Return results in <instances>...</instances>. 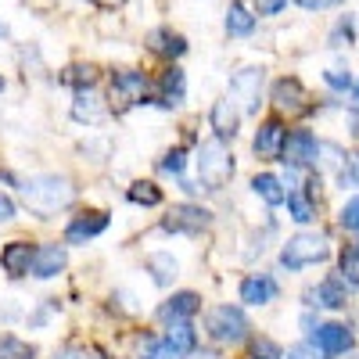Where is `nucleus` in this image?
Masks as SVG:
<instances>
[{
	"label": "nucleus",
	"mask_w": 359,
	"mask_h": 359,
	"mask_svg": "<svg viewBox=\"0 0 359 359\" xmlns=\"http://www.w3.org/2000/svg\"><path fill=\"white\" fill-rule=\"evenodd\" d=\"M22 198L29 205V212H36V216L47 219V216L62 212V208H69L76 201V187H72V180H65V176H33L22 187Z\"/></svg>",
	"instance_id": "obj_1"
},
{
	"label": "nucleus",
	"mask_w": 359,
	"mask_h": 359,
	"mask_svg": "<svg viewBox=\"0 0 359 359\" xmlns=\"http://www.w3.org/2000/svg\"><path fill=\"white\" fill-rule=\"evenodd\" d=\"M233 176V155L226 140H205L198 147V180L208 187V191H223Z\"/></svg>",
	"instance_id": "obj_2"
},
{
	"label": "nucleus",
	"mask_w": 359,
	"mask_h": 359,
	"mask_svg": "<svg viewBox=\"0 0 359 359\" xmlns=\"http://www.w3.org/2000/svg\"><path fill=\"white\" fill-rule=\"evenodd\" d=\"M327 255H331L327 237H320V233H294L291 241L284 245V252H280V266L284 269H306L313 262H323Z\"/></svg>",
	"instance_id": "obj_3"
},
{
	"label": "nucleus",
	"mask_w": 359,
	"mask_h": 359,
	"mask_svg": "<svg viewBox=\"0 0 359 359\" xmlns=\"http://www.w3.org/2000/svg\"><path fill=\"white\" fill-rule=\"evenodd\" d=\"M205 327H208V334H212L216 341H223V345H237V341L248 338V316L237 306H216L212 313H208Z\"/></svg>",
	"instance_id": "obj_4"
},
{
	"label": "nucleus",
	"mask_w": 359,
	"mask_h": 359,
	"mask_svg": "<svg viewBox=\"0 0 359 359\" xmlns=\"http://www.w3.org/2000/svg\"><path fill=\"white\" fill-rule=\"evenodd\" d=\"M144 97H147V79H144V72L123 69V72L111 76V104H115V108L144 104Z\"/></svg>",
	"instance_id": "obj_5"
},
{
	"label": "nucleus",
	"mask_w": 359,
	"mask_h": 359,
	"mask_svg": "<svg viewBox=\"0 0 359 359\" xmlns=\"http://www.w3.org/2000/svg\"><path fill=\"white\" fill-rule=\"evenodd\" d=\"M208 223H212V212L201 205H172L169 216L162 219V230L169 233H201Z\"/></svg>",
	"instance_id": "obj_6"
},
{
	"label": "nucleus",
	"mask_w": 359,
	"mask_h": 359,
	"mask_svg": "<svg viewBox=\"0 0 359 359\" xmlns=\"http://www.w3.org/2000/svg\"><path fill=\"white\" fill-rule=\"evenodd\" d=\"M316 155H320V140H316L309 130H294V133H287V140H284L280 162L291 165V169H302V165H313Z\"/></svg>",
	"instance_id": "obj_7"
},
{
	"label": "nucleus",
	"mask_w": 359,
	"mask_h": 359,
	"mask_svg": "<svg viewBox=\"0 0 359 359\" xmlns=\"http://www.w3.org/2000/svg\"><path fill=\"white\" fill-rule=\"evenodd\" d=\"M259 90H262V69H237L230 76V94L241 101L245 111H259Z\"/></svg>",
	"instance_id": "obj_8"
},
{
	"label": "nucleus",
	"mask_w": 359,
	"mask_h": 359,
	"mask_svg": "<svg viewBox=\"0 0 359 359\" xmlns=\"http://www.w3.org/2000/svg\"><path fill=\"white\" fill-rule=\"evenodd\" d=\"M273 104H277L280 111H287V115H302V111L313 108L306 86L298 83V79H277V83H273Z\"/></svg>",
	"instance_id": "obj_9"
},
{
	"label": "nucleus",
	"mask_w": 359,
	"mask_h": 359,
	"mask_svg": "<svg viewBox=\"0 0 359 359\" xmlns=\"http://www.w3.org/2000/svg\"><path fill=\"white\" fill-rule=\"evenodd\" d=\"M309 341H313L323 355H341V352L352 348V331H348L345 323H320Z\"/></svg>",
	"instance_id": "obj_10"
},
{
	"label": "nucleus",
	"mask_w": 359,
	"mask_h": 359,
	"mask_svg": "<svg viewBox=\"0 0 359 359\" xmlns=\"http://www.w3.org/2000/svg\"><path fill=\"white\" fill-rule=\"evenodd\" d=\"M33 259H36V248L29 245V241H11L4 252H0V266H4L8 277L33 273Z\"/></svg>",
	"instance_id": "obj_11"
},
{
	"label": "nucleus",
	"mask_w": 359,
	"mask_h": 359,
	"mask_svg": "<svg viewBox=\"0 0 359 359\" xmlns=\"http://www.w3.org/2000/svg\"><path fill=\"white\" fill-rule=\"evenodd\" d=\"M104 111H108V104L101 101L97 86L76 90V101H72V118H76V123H101Z\"/></svg>",
	"instance_id": "obj_12"
},
{
	"label": "nucleus",
	"mask_w": 359,
	"mask_h": 359,
	"mask_svg": "<svg viewBox=\"0 0 359 359\" xmlns=\"http://www.w3.org/2000/svg\"><path fill=\"white\" fill-rule=\"evenodd\" d=\"M104 230H108V216H104V212H83V216H76V219L69 223L65 241H69V245H86L90 237H97V233H104Z\"/></svg>",
	"instance_id": "obj_13"
},
{
	"label": "nucleus",
	"mask_w": 359,
	"mask_h": 359,
	"mask_svg": "<svg viewBox=\"0 0 359 359\" xmlns=\"http://www.w3.org/2000/svg\"><path fill=\"white\" fill-rule=\"evenodd\" d=\"M284 140H287V130L277 123V118H269V123H262L259 133H255V155L259 158H280Z\"/></svg>",
	"instance_id": "obj_14"
},
{
	"label": "nucleus",
	"mask_w": 359,
	"mask_h": 359,
	"mask_svg": "<svg viewBox=\"0 0 359 359\" xmlns=\"http://www.w3.org/2000/svg\"><path fill=\"white\" fill-rule=\"evenodd\" d=\"M198 309H201V298L194 291H180V294H172L169 302L158 309V320H165V323H187Z\"/></svg>",
	"instance_id": "obj_15"
},
{
	"label": "nucleus",
	"mask_w": 359,
	"mask_h": 359,
	"mask_svg": "<svg viewBox=\"0 0 359 359\" xmlns=\"http://www.w3.org/2000/svg\"><path fill=\"white\" fill-rule=\"evenodd\" d=\"M65 269V248L62 245H43L36 248V259H33V277L40 280H50Z\"/></svg>",
	"instance_id": "obj_16"
},
{
	"label": "nucleus",
	"mask_w": 359,
	"mask_h": 359,
	"mask_svg": "<svg viewBox=\"0 0 359 359\" xmlns=\"http://www.w3.org/2000/svg\"><path fill=\"white\" fill-rule=\"evenodd\" d=\"M277 280L273 277H266V273H259V277H248V280H241V302H248V306H266V302H273L277 298Z\"/></svg>",
	"instance_id": "obj_17"
},
{
	"label": "nucleus",
	"mask_w": 359,
	"mask_h": 359,
	"mask_svg": "<svg viewBox=\"0 0 359 359\" xmlns=\"http://www.w3.org/2000/svg\"><path fill=\"white\" fill-rule=\"evenodd\" d=\"M316 298V306H327V309H345V298H348V284L345 277H327L316 291H309Z\"/></svg>",
	"instance_id": "obj_18"
},
{
	"label": "nucleus",
	"mask_w": 359,
	"mask_h": 359,
	"mask_svg": "<svg viewBox=\"0 0 359 359\" xmlns=\"http://www.w3.org/2000/svg\"><path fill=\"white\" fill-rule=\"evenodd\" d=\"M158 104L162 108H180L184 104V72L180 69H165L158 79Z\"/></svg>",
	"instance_id": "obj_19"
},
{
	"label": "nucleus",
	"mask_w": 359,
	"mask_h": 359,
	"mask_svg": "<svg viewBox=\"0 0 359 359\" xmlns=\"http://www.w3.org/2000/svg\"><path fill=\"white\" fill-rule=\"evenodd\" d=\"M147 47L162 57H180L187 50V40L180 33H172V29H151V33H147Z\"/></svg>",
	"instance_id": "obj_20"
},
{
	"label": "nucleus",
	"mask_w": 359,
	"mask_h": 359,
	"mask_svg": "<svg viewBox=\"0 0 359 359\" xmlns=\"http://www.w3.org/2000/svg\"><path fill=\"white\" fill-rule=\"evenodd\" d=\"M208 123H212V130H216L219 140H233V133H237V108L230 101H216L212 104V115H208Z\"/></svg>",
	"instance_id": "obj_21"
},
{
	"label": "nucleus",
	"mask_w": 359,
	"mask_h": 359,
	"mask_svg": "<svg viewBox=\"0 0 359 359\" xmlns=\"http://www.w3.org/2000/svg\"><path fill=\"white\" fill-rule=\"evenodd\" d=\"M165 341H169V348H172L180 359L191 355V352L198 348V334H194V327H191V323H169Z\"/></svg>",
	"instance_id": "obj_22"
},
{
	"label": "nucleus",
	"mask_w": 359,
	"mask_h": 359,
	"mask_svg": "<svg viewBox=\"0 0 359 359\" xmlns=\"http://www.w3.org/2000/svg\"><path fill=\"white\" fill-rule=\"evenodd\" d=\"M252 191H255L266 205H284V201H287V191H284V184H280L273 172H259V176L252 180Z\"/></svg>",
	"instance_id": "obj_23"
},
{
	"label": "nucleus",
	"mask_w": 359,
	"mask_h": 359,
	"mask_svg": "<svg viewBox=\"0 0 359 359\" xmlns=\"http://www.w3.org/2000/svg\"><path fill=\"white\" fill-rule=\"evenodd\" d=\"M147 269H151V277H155V284H158V287H169V284L176 280V273H180L176 259H172V255H165V252L147 255Z\"/></svg>",
	"instance_id": "obj_24"
},
{
	"label": "nucleus",
	"mask_w": 359,
	"mask_h": 359,
	"mask_svg": "<svg viewBox=\"0 0 359 359\" xmlns=\"http://www.w3.org/2000/svg\"><path fill=\"white\" fill-rule=\"evenodd\" d=\"M287 212H291L294 223H309V219L316 216L313 194H306V191H291V194H287Z\"/></svg>",
	"instance_id": "obj_25"
},
{
	"label": "nucleus",
	"mask_w": 359,
	"mask_h": 359,
	"mask_svg": "<svg viewBox=\"0 0 359 359\" xmlns=\"http://www.w3.org/2000/svg\"><path fill=\"white\" fill-rule=\"evenodd\" d=\"M252 29H255V15H252L248 8L233 4V8L226 11V33H230V36H248Z\"/></svg>",
	"instance_id": "obj_26"
},
{
	"label": "nucleus",
	"mask_w": 359,
	"mask_h": 359,
	"mask_svg": "<svg viewBox=\"0 0 359 359\" xmlns=\"http://www.w3.org/2000/svg\"><path fill=\"white\" fill-rule=\"evenodd\" d=\"M126 198H130L133 205H144V208H155V205H162V191L151 184V180H137V184L126 191Z\"/></svg>",
	"instance_id": "obj_27"
},
{
	"label": "nucleus",
	"mask_w": 359,
	"mask_h": 359,
	"mask_svg": "<svg viewBox=\"0 0 359 359\" xmlns=\"http://www.w3.org/2000/svg\"><path fill=\"white\" fill-rule=\"evenodd\" d=\"M62 79L72 83L76 90H83V86H94V83H97V69H94V65H72Z\"/></svg>",
	"instance_id": "obj_28"
},
{
	"label": "nucleus",
	"mask_w": 359,
	"mask_h": 359,
	"mask_svg": "<svg viewBox=\"0 0 359 359\" xmlns=\"http://www.w3.org/2000/svg\"><path fill=\"white\" fill-rule=\"evenodd\" d=\"M0 359H33V348L18 338H0Z\"/></svg>",
	"instance_id": "obj_29"
},
{
	"label": "nucleus",
	"mask_w": 359,
	"mask_h": 359,
	"mask_svg": "<svg viewBox=\"0 0 359 359\" xmlns=\"http://www.w3.org/2000/svg\"><path fill=\"white\" fill-rule=\"evenodd\" d=\"M252 359H284L280 345L277 341H269V338H255L252 341Z\"/></svg>",
	"instance_id": "obj_30"
},
{
	"label": "nucleus",
	"mask_w": 359,
	"mask_h": 359,
	"mask_svg": "<svg viewBox=\"0 0 359 359\" xmlns=\"http://www.w3.org/2000/svg\"><path fill=\"white\" fill-rule=\"evenodd\" d=\"M338 223H341V230H355V233H359V198L345 201V208H341Z\"/></svg>",
	"instance_id": "obj_31"
},
{
	"label": "nucleus",
	"mask_w": 359,
	"mask_h": 359,
	"mask_svg": "<svg viewBox=\"0 0 359 359\" xmlns=\"http://www.w3.org/2000/svg\"><path fill=\"white\" fill-rule=\"evenodd\" d=\"M284 359H327L313 341H302V345H294V348H287V355Z\"/></svg>",
	"instance_id": "obj_32"
},
{
	"label": "nucleus",
	"mask_w": 359,
	"mask_h": 359,
	"mask_svg": "<svg viewBox=\"0 0 359 359\" xmlns=\"http://www.w3.org/2000/svg\"><path fill=\"white\" fill-rule=\"evenodd\" d=\"M341 273L348 277V284H359V255L355 252H345L341 255Z\"/></svg>",
	"instance_id": "obj_33"
},
{
	"label": "nucleus",
	"mask_w": 359,
	"mask_h": 359,
	"mask_svg": "<svg viewBox=\"0 0 359 359\" xmlns=\"http://www.w3.org/2000/svg\"><path fill=\"white\" fill-rule=\"evenodd\" d=\"M341 187H359V155H352L348 165H341Z\"/></svg>",
	"instance_id": "obj_34"
},
{
	"label": "nucleus",
	"mask_w": 359,
	"mask_h": 359,
	"mask_svg": "<svg viewBox=\"0 0 359 359\" xmlns=\"http://www.w3.org/2000/svg\"><path fill=\"white\" fill-rule=\"evenodd\" d=\"M323 79L331 83L334 90H348V86H352V76H348V72H341V69H331V72H327Z\"/></svg>",
	"instance_id": "obj_35"
},
{
	"label": "nucleus",
	"mask_w": 359,
	"mask_h": 359,
	"mask_svg": "<svg viewBox=\"0 0 359 359\" xmlns=\"http://www.w3.org/2000/svg\"><path fill=\"white\" fill-rule=\"evenodd\" d=\"M162 169H165V172H176V176H180V172H184V151H169V155L162 158Z\"/></svg>",
	"instance_id": "obj_36"
},
{
	"label": "nucleus",
	"mask_w": 359,
	"mask_h": 359,
	"mask_svg": "<svg viewBox=\"0 0 359 359\" xmlns=\"http://www.w3.org/2000/svg\"><path fill=\"white\" fill-rule=\"evenodd\" d=\"M147 359H180V355L169 348V341H155L151 352H147Z\"/></svg>",
	"instance_id": "obj_37"
},
{
	"label": "nucleus",
	"mask_w": 359,
	"mask_h": 359,
	"mask_svg": "<svg viewBox=\"0 0 359 359\" xmlns=\"http://www.w3.org/2000/svg\"><path fill=\"white\" fill-rule=\"evenodd\" d=\"M54 359H97L94 352H86V348H62Z\"/></svg>",
	"instance_id": "obj_38"
},
{
	"label": "nucleus",
	"mask_w": 359,
	"mask_h": 359,
	"mask_svg": "<svg viewBox=\"0 0 359 359\" xmlns=\"http://www.w3.org/2000/svg\"><path fill=\"white\" fill-rule=\"evenodd\" d=\"M8 219H15V201L8 194H0V223H8Z\"/></svg>",
	"instance_id": "obj_39"
},
{
	"label": "nucleus",
	"mask_w": 359,
	"mask_h": 359,
	"mask_svg": "<svg viewBox=\"0 0 359 359\" xmlns=\"http://www.w3.org/2000/svg\"><path fill=\"white\" fill-rule=\"evenodd\" d=\"M306 11H323V8H334V4H341V0H298Z\"/></svg>",
	"instance_id": "obj_40"
},
{
	"label": "nucleus",
	"mask_w": 359,
	"mask_h": 359,
	"mask_svg": "<svg viewBox=\"0 0 359 359\" xmlns=\"http://www.w3.org/2000/svg\"><path fill=\"white\" fill-rule=\"evenodd\" d=\"M287 0H259V15H277Z\"/></svg>",
	"instance_id": "obj_41"
},
{
	"label": "nucleus",
	"mask_w": 359,
	"mask_h": 359,
	"mask_svg": "<svg viewBox=\"0 0 359 359\" xmlns=\"http://www.w3.org/2000/svg\"><path fill=\"white\" fill-rule=\"evenodd\" d=\"M94 4H97V8H123L126 0H94Z\"/></svg>",
	"instance_id": "obj_42"
},
{
	"label": "nucleus",
	"mask_w": 359,
	"mask_h": 359,
	"mask_svg": "<svg viewBox=\"0 0 359 359\" xmlns=\"http://www.w3.org/2000/svg\"><path fill=\"white\" fill-rule=\"evenodd\" d=\"M0 36H8V25L4 22H0Z\"/></svg>",
	"instance_id": "obj_43"
},
{
	"label": "nucleus",
	"mask_w": 359,
	"mask_h": 359,
	"mask_svg": "<svg viewBox=\"0 0 359 359\" xmlns=\"http://www.w3.org/2000/svg\"><path fill=\"white\" fill-rule=\"evenodd\" d=\"M355 104H359V86H355Z\"/></svg>",
	"instance_id": "obj_44"
},
{
	"label": "nucleus",
	"mask_w": 359,
	"mask_h": 359,
	"mask_svg": "<svg viewBox=\"0 0 359 359\" xmlns=\"http://www.w3.org/2000/svg\"><path fill=\"white\" fill-rule=\"evenodd\" d=\"M352 252H355V255H359V245H355V248H352Z\"/></svg>",
	"instance_id": "obj_45"
},
{
	"label": "nucleus",
	"mask_w": 359,
	"mask_h": 359,
	"mask_svg": "<svg viewBox=\"0 0 359 359\" xmlns=\"http://www.w3.org/2000/svg\"><path fill=\"white\" fill-rule=\"evenodd\" d=\"M0 90H4V79H0Z\"/></svg>",
	"instance_id": "obj_46"
}]
</instances>
